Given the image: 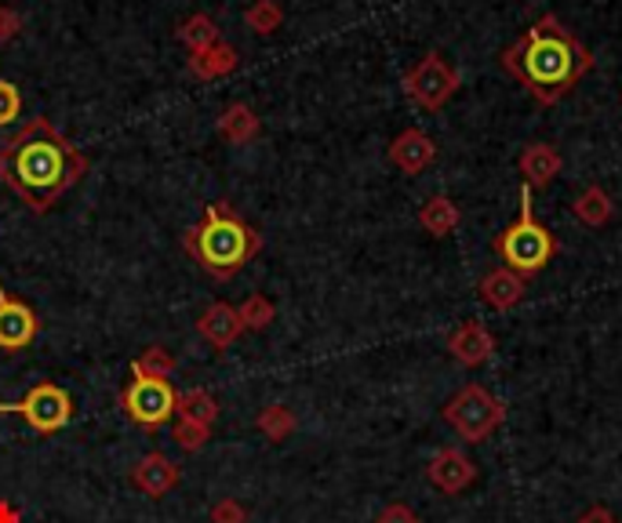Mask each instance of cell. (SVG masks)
I'll return each instance as SVG.
<instances>
[{
  "instance_id": "6da1fadb",
  "label": "cell",
  "mask_w": 622,
  "mask_h": 523,
  "mask_svg": "<svg viewBox=\"0 0 622 523\" xmlns=\"http://www.w3.org/2000/svg\"><path fill=\"white\" fill-rule=\"evenodd\" d=\"M88 175V156L48 117H29L0 142V182L34 215H48Z\"/></svg>"
},
{
  "instance_id": "7a4b0ae2",
  "label": "cell",
  "mask_w": 622,
  "mask_h": 523,
  "mask_svg": "<svg viewBox=\"0 0 622 523\" xmlns=\"http://www.w3.org/2000/svg\"><path fill=\"white\" fill-rule=\"evenodd\" d=\"M499 66L538 106H557L594 69V55L561 18L549 12L528 26L510 48L499 51Z\"/></svg>"
},
{
  "instance_id": "3957f363",
  "label": "cell",
  "mask_w": 622,
  "mask_h": 523,
  "mask_svg": "<svg viewBox=\"0 0 622 523\" xmlns=\"http://www.w3.org/2000/svg\"><path fill=\"white\" fill-rule=\"evenodd\" d=\"M182 247L207 277L233 280L263 251V233L244 222L230 201L204 204L201 222L182 233Z\"/></svg>"
},
{
  "instance_id": "277c9868",
  "label": "cell",
  "mask_w": 622,
  "mask_h": 523,
  "mask_svg": "<svg viewBox=\"0 0 622 523\" xmlns=\"http://www.w3.org/2000/svg\"><path fill=\"white\" fill-rule=\"evenodd\" d=\"M492 247L503 266L521 277L543 273L549 266V258L557 255V237L549 233L532 212V186L528 182L521 186V215H517V222L506 226L503 233H495Z\"/></svg>"
},
{
  "instance_id": "5b68a950",
  "label": "cell",
  "mask_w": 622,
  "mask_h": 523,
  "mask_svg": "<svg viewBox=\"0 0 622 523\" xmlns=\"http://www.w3.org/2000/svg\"><path fill=\"white\" fill-rule=\"evenodd\" d=\"M444 422L462 436L466 444H484L506 422V404L492 396L484 385H462L459 393L444 404Z\"/></svg>"
},
{
  "instance_id": "8992f818",
  "label": "cell",
  "mask_w": 622,
  "mask_h": 523,
  "mask_svg": "<svg viewBox=\"0 0 622 523\" xmlns=\"http://www.w3.org/2000/svg\"><path fill=\"white\" fill-rule=\"evenodd\" d=\"M459 84H462L459 69H455L441 51H427V55L404 73V95H408L419 110L437 113V110H444V102L459 91Z\"/></svg>"
},
{
  "instance_id": "52a82bcc",
  "label": "cell",
  "mask_w": 622,
  "mask_h": 523,
  "mask_svg": "<svg viewBox=\"0 0 622 523\" xmlns=\"http://www.w3.org/2000/svg\"><path fill=\"white\" fill-rule=\"evenodd\" d=\"M0 414H18V418H26L34 433L51 436L74 418V400H69V393L62 390V385L40 382L23 396V400L0 404Z\"/></svg>"
},
{
  "instance_id": "ba28073f",
  "label": "cell",
  "mask_w": 622,
  "mask_h": 523,
  "mask_svg": "<svg viewBox=\"0 0 622 523\" xmlns=\"http://www.w3.org/2000/svg\"><path fill=\"white\" fill-rule=\"evenodd\" d=\"M120 407L124 414L131 418L135 425L142 429H161L164 422H172L175 414V400H179V393L172 390V382H161V379H135L120 390Z\"/></svg>"
},
{
  "instance_id": "9c48e42d",
  "label": "cell",
  "mask_w": 622,
  "mask_h": 523,
  "mask_svg": "<svg viewBox=\"0 0 622 523\" xmlns=\"http://www.w3.org/2000/svg\"><path fill=\"white\" fill-rule=\"evenodd\" d=\"M40 334V320L29 302L8 295L0 284V353H23Z\"/></svg>"
},
{
  "instance_id": "30bf717a",
  "label": "cell",
  "mask_w": 622,
  "mask_h": 523,
  "mask_svg": "<svg viewBox=\"0 0 622 523\" xmlns=\"http://www.w3.org/2000/svg\"><path fill=\"white\" fill-rule=\"evenodd\" d=\"M427 476H430V484L441 490V495L455 498L477 480V465H473L470 455L459 451V447H441V451L430 458Z\"/></svg>"
},
{
  "instance_id": "8fae6325",
  "label": "cell",
  "mask_w": 622,
  "mask_h": 523,
  "mask_svg": "<svg viewBox=\"0 0 622 523\" xmlns=\"http://www.w3.org/2000/svg\"><path fill=\"white\" fill-rule=\"evenodd\" d=\"M448 353L462 368H481L495 357V334L484 328L481 320H462L459 328L448 334Z\"/></svg>"
},
{
  "instance_id": "7c38bea8",
  "label": "cell",
  "mask_w": 622,
  "mask_h": 523,
  "mask_svg": "<svg viewBox=\"0 0 622 523\" xmlns=\"http://www.w3.org/2000/svg\"><path fill=\"white\" fill-rule=\"evenodd\" d=\"M433 161H437V142L422 128H404L390 142V164L404 175H422Z\"/></svg>"
},
{
  "instance_id": "4fadbf2b",
  "label": "cell",
  "mask_w": 622,
  "mask_h": 523,
  "mask_svg": "<svg viewBox=\"0 0 622 523\" xmlns=\"http://www.w3.org/2000/svg\"><path fill=\"white\" fill-rule=\"evenodd\" d=\"M524 291H528V277L513 273V269H506V266H495L477 280V295H481L484 306H492L495 312H510L513 306H521Z\"/></svg>"
},
{
  "instance_id": "5bb4252c",
  "label": "cell",
  "mask_w": 622,
  "mask_h": 523,
  "mask_svg": "<svg viewBox=\"0 0 622 523\" xmlns=\"http://www.w3.org/2000/svg\"><path fill=\"white\" fill-rule=\"evenodd\" d=\"M179 480H182V469L161 451L147 455L139 465L131 469V484L139 487L142 495H150V498H164L168 490L179 487Z\"/></svg>"
},
{
  "instance_id": "9a60e30c",
  "label": "cell",
  "mask_w": 622,
  "mask_h": 523,
  "mask_svg": "<svg viewBox=\"0 0 622 523\" xmlns=\"http://www.w3.org/2000/svg\"><path fill=\"white\" fill-rule=\"evenodd\" d=\"M196 331H201V339L212 345V349H230V345L244 334V323H241V312L233 306H226V302H215V306H207L201 312V320H196Z\"/></svg>"
},
{
  "instance_id": "2e32d148",
  "label": "cell",
  "mask_w": 622,
  "mask_h": 523,
  "mask_svg": "<svg viewBox=\"0 0 622 523\" xmlns=\"http://www.w3.org/2000/svg\"><path fill=\"white\" fill-rule=\"evenodd\" d=\"M517 167H521L524 182L532 186V190H546V186H554V179L561 175V153L549 142H528Z\"/></svg>"
},
{
  "instance_id": "e0dca14e",
  "label": "cell",
  "mask_w": 622,
  "mask_h": 523,
  "mask_svg": "<svg viewBox=\"0 0 622 523\" xmlns=\"http://www.w3.org/2000/svg\"><path fill=\"white\" fill-rule=\"evenodd\" d=\"M237 62H241L237 48L226 44V40H219V44H212V48L190 55V73L196 80H219V77H226V73L237 69Z\"/></svg>"
},
{
  "instance_id": "ac0fdd59",
  "label": "cell",
  "mask_w": 622,
  "mask_h": 523,
  "mask_svg": "<svg viewBox=\"0 0 622 523\" xmlns=\"http://www.w3.org/2000/svg\"><path fill=\"white\" fill-rule=\"evenodd\" d=\"M462 222V212H459V204L452 201V196H430L427 204L419 207V226L427 229L430 237H452L455 229H459Z\"/></svg>"
},
{
  "instance_id": "d6986e66",
  "label": "cell",
  "mask_w": 622,
  "mask_h": 523,
  "mask_svg": "<svg viewBox=\"0 0 622 523\" xmlns=\"http://www.w3.org/2000/svg\"><path fill=\"white\" fill-rule=\"evenodd\" d=\"M258 117H255V110L247 106V102H233V106H226L223 110V117H219V135L230 145H244V142H252L255 135H258Z\"/></svg>"
},
{
  "instance_id": "ffe728a7",
  "label": "cell",
  "mask_w": 622,
  "mask_h": 523,
  "mask_svg": "<svg viewBox=\"0 0 622 523\" xmlns=\"http://www.w3.org/2000/svg\"><path fill=\"white\" fill-rule=\"evenodd\" d=\"M572 212H575V218H579L583 226L600 229V226L611 222V215H615V204H611L608 190H600V186L594 182V186H586V190L575 196Z\"/></svg>"
},
{
  "instance_id": "44dd1931",
  "label": "cell",
  "mask_w": 622,
  "mask_h": 523,
  "mask_svg": "<svg viewBox=\"0 0 622 523\" xmlns=\"http://www.w3.org/2000/svg\"><path fill=\"white\" fill-rule=\"evenodd\" d=\"M179 40H182L186 48H190V55H196V51L219 44L223 37H219V26H215L212 15L196 12V15H190V18H186V23L179 26Z\"/></svg>"
},
{
  "instance_id": "7402d4cb",
  "label": "cell",
  "mask_w": 622,
  "mask_h": 523,
  "mask_svg": "<svg viewBox=\"0 0 622 523\" xmlns=\"http://www.w3.org/2000/svg\"><path fill=\"white\" fill-rule=\"evenodd\" d=\"M175 414L190 418V422H201V425H212L215 418H219V400L204 390L179 393V400H175Z\"/></svg>"
},
{
  "instance_id": "603a6c76",
  "label": "cell",
  "mask_w": 622,
  "mask_h": 523,
  "mask_svg": "<svg viewBox=\"0 0 622 523\" xmlns=\"http://www.w3.org/2000/svg\"><path fill=\"white\" fill-rule=\"evenodd\" d=\"M131 374H139V379H161V382H168L172 374H175V357L164 345H150L142 357H135L131 360Z\"/></svg>"
},
{
  "instance_id": "cb8c5ba5",
  "label": "cell",
  "mask_w": 622,
  "mask_h": 523,
  "mask_svg": "<svg viewBox=\"0 0 622 523\" xmlns=\"http://www.w3.org/2000/svg\"><path fill=\"white\" fill-rule=\"evenodd\" d=\"M244 23H247V29H252V34L269 37V34H277V29H281L284 8L277 4V0H255V4L244 12Z\"/></svg>"
},
{
  "instance_id": "d4e9b609",
  "label": "cell",
  "mask_w": 622,
  "mask_h": 523,
  "mask_svg": "<svg viewBox=\"0 0 622 523\" xmlns=\"http://www.w3.org/2000/svg\"><path fill=\"white\" fill-rule=\"evenodd\" d=\"M258 429H263V436H269V441H284V436L295 433V414L288 411L284 404H269L263 414H258Z\"/></svg>"
},
{
  "instance_id": "484cf974",
  "label": "cell",
  "mask_w": 622,
  "mask_h": 523,
  "mask_svg": "<svg viewBox=\"0 0 622 523\" xmlns=\"http://www.w3.org/2000/svg\"><path fill=\"white\" fill-rule=\"evenodd\" d=\"M237 312H241L244 331H263L277 320V306L266 295H247L244 306H237Z\"/></svg>"
},
{
  "instance_id": "4316f807",
  "label": "cell",
  "mask_w": 622,
  "mask_h": 523,
  "mask_svg": "<svg viewBox=\"0 0 622 523\" xmlns=\"http://www.w3.org/2000/svg\"><path fill=\"white\" fill-rule=\"evenodd\" d=\"M207 436H212V425L190 422V418H179V425H175V444H179L182 451H201Z\"/></svg>"
},
{
  "instance_id": "83f0119b",
  "label": "cell",
  "mask_w": 622,
  "mask_h": 523,
  "mask_svg": "<svg viewBox=\"0 0 622 523\" xmlns=\"http://www.w3.org/2000/svg\"><path fill=\"white\" fill-rule=\"evenodd\" d=\"M18 113H23V95H18V88L12 80L0 77V128L12 124Z\"/></svg>"
},
{
  "instance_id": "f1b7e54d",
  "label": "cell",
  "mask_w": 622,
  "mask_h": 523,
  "mask_svg": "<svg viewBox=\"0 0 622 523\" xmlns=\"http://www.w3.org/2000/svg\"><path fill=\"white\" fill-rule=\"evenodd\" d=\"M212 523H247V509L241 506V501L223 498L212 506Z\"/></svg>"
},
{
  "instance_id": "f546056e",
  "label": "cell",
  "mask_w": 622,
  "mask_h": 523,
  "mask_svg": "<svg viewBox=\"0 0 622 523\" xmlns=\"http://www.w3.org/2000/svg\"><path fill=\"white\" fill-rule=\"evenodd\" d=\"M18 29H23V15H18V8L0 4V44L15 40V37H18Z\"/></svg>"
},
{
  "instance_id": "4dcf8cb0",
  "label": "cell",
  "mask_w": 622,
  "mask_h": 523,
  "mask_svg": "<svg viewBox=\"0 0 622 523\" xmlns=\"http://www.w3.org/2000/svg\"><path fill=\"white\" fill-rule=\"evenodd\" d=\"M376 523H422L419 516H415L411 506H404V501H393V506H386L376 516Z\"/></svg>"
},
{
  "instance_id": "1f68e13d",
  "label": "cell",
  "mask_w": 622,
  "mask_h": 523,
  "mask_svg": "<svg viewBox=\"0 0 622 523\" xmlns=\"http://www.w3.org/2000/svg\"><path fill=\"white\" fill-rule=\"evenodd\" d=\"M575 523H619V516L605 506H594V509H586Z\"/></svg>"
},
{
  "instance_id": "d6a6232c",
  "label": "cell",
  "mask_w": 622,
  "mask_h": 523,
  "mask_svg": "<svg viewBox=\"0 0 622 523\" xmlns=\"http://www.w3.org/2000/svg\"><path fill=\"white\" fill-rule=\"evenodd\" d=\"M0 523H23V516H18V509L12 501H0Z\"/></svg>"
}]
</instances>
